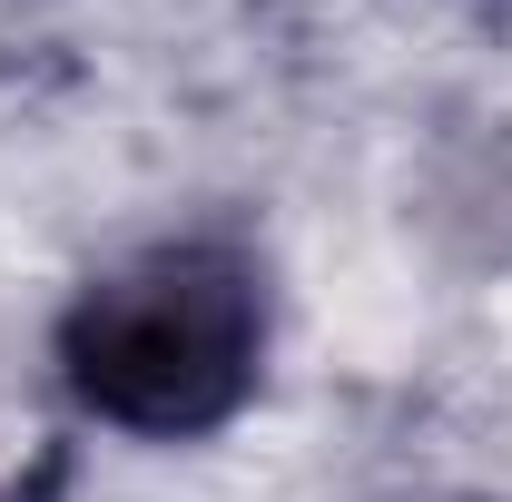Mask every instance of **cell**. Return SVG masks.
<instances>
[{"label":"cell","instance_id":"obj_1","mask_svg":"<svg viewBox=\"0 0 512 502\" xmlns=\"http://www.w3.org/2000/svg\"><path fill=\"white\" fill-rule=\"evenodd\" d=\"M286 286L247 217H178L99 256L50 315V394L79 434L197 453L237 434L276 375Z\"/></svg>","mask_w":512,"mask_h":502},{"label":"cell","instance_id":"obj_2","mask_svg":"<svg viewBox=\"0 0 512 502\" xmlns=\"http://www.w3.org/2000/svg\"><path fill=\"white\" fill-rule=\"evenodd\" d=\"M69 483H79V453H69V443H40V453L0 483V502H69Z\"/></svg>","mask_w":512,"mask_h":502},{"label":"cell","instance_id":"obj_3","mask_svg":"<svg viewBox=\"0 0 512 502\" xmlns=\"http://www.w3.org/2000/svg\"><path fill=\"white\" fill-rule=\"evenodd\" d=\"M434 502H483V493H434Z\"/></svg>","mask_w":512,"mask_h":502}]
</instances>
